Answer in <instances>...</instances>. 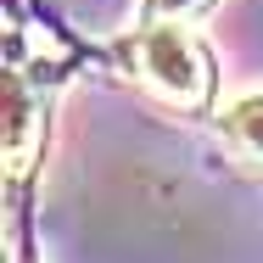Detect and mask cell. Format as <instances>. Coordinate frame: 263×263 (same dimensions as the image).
I'll return each mask as SVG.
<instances>
[{
	"mask_svg": "<svg viewBox=\"0 0 263 263\" xmlns=\"http://www.w3.org/2000/svg\"><path fill=\"white\" fill-rule=\"evenodd\" d=\"M218 140L247 168H263V90H247L218 112Z\"/></svg>",
	"mask_w": 263,
	"mask_h": 263,
	"instance_id": "cell-2",
	"label": "cell"
},
{
	"mask_svg": "<svg viewBox=\"0 0 263 263\" xmlns=\"http://www.w3.org/2000/svg\"><path fill=\"white\" fill-rule=\"evenodd\" d=\"M218 0H140V23H196Z\"/></svg>",
	"mask_w": 263,
	"mask_h": 263,
	"instance_id": "cell-4",
	"label": "cell"
},
{
	"mask_svg": "<svg viewBox=\"0 0 263 263\" xmlns=\"http://www.w3.org/2000/svg\"><path fill=\"white\" fill-rule=\"evenodd\" d=\"M34 135H40V118H34V96L23 79H11V129H6V157L11 174H23L34 162Z\"/></svg>",
	"mask_w": 263,
	"mask_h": 263,
	"instance_id": "cell-3",
	"label": "cell"
},
{
	"mask_svg": "<svg viewBox=\"0 0 263 263\" xmlns=\"http://www.w3.org/2000/svg\"><path fill=\"white\" fill-rule=\"evenodd\" d=\"M123 62L162 106L202 112L213 101V56L185 23H140L123 40Z\"/></svg>",
	"mask_w": 263,
	"mask_h": 263,
	"instance_id": "cell-1",
	"label": "cell"
}]
</instances>
